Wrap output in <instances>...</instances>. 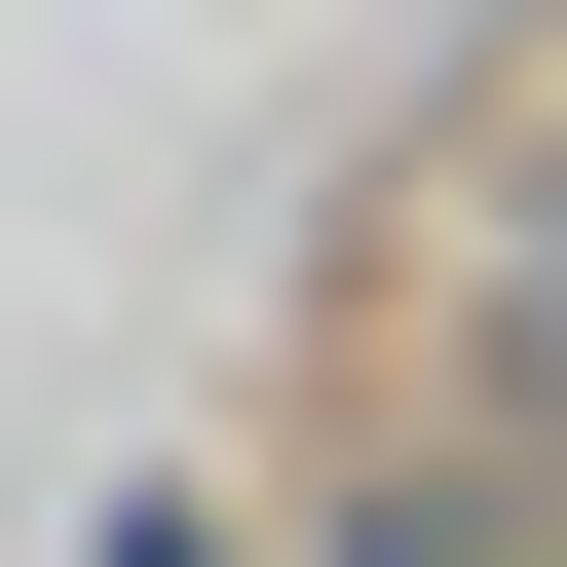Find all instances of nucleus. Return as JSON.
I'll return each instance as SVG.
<instances>
[{
    "instance_id": "1",
    "label": "nucleus",
    "mask_w": 567,
    "mask_h": 567,
    "mask_svg": "<svg viewBox=\"0 0 567 567\" xmlns=\"http://www.w3.org/2000/svg\"><path fill=\"white\" fill-rule=\"evenodd\" d=\"M341 567H567V416L492 379V416H379L341 454Z\"/></svg>"
},
{
    "instance_id": "2",
    "label": "nucleus",
    "mask_w": 567,
    "mask_h": 567,
    "mask_svg": "<svg viewBox=\"0 0 567 567\" xmlns=\"http://www.w3.org/2000/svg\"><path fill=\"white\" fill-rule=\"evenodd\" d=\"M529 416H567V341H529Z\"/></svg>"
}]
</instances>
